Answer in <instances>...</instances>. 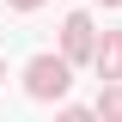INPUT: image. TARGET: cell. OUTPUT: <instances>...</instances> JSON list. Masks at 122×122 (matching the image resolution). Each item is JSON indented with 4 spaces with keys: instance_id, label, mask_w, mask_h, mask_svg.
<instances>
[{
    "instance_id": "5b68a950",
    "label": "cell",
    "mask_w": 122,
    "mask_h": 122,
    "mask_svg": "<svg viewBox=\"0 0 122 122\" xmlns=\"http://www.w3.org/2000/svg\"><path fill=\"white\" fill-rule=\"evenodd\" d=\"M61 122H98V116H92V110H67Z\"/></svg>"
},
{
    "instance_id": "7a4b0ae2",
    "label": "cell",
    "mask_w": 122,
    "mask_h": 122,
    "mask_svg": "<svg viewBox=\"0 0 122 122\" xmlns=\"http://www.w3.org/2000/svg\"><path fill=\"white\" fill-rule=\"evenodd\" d=\"M61 43H67V61H86V55H92V18L73 12L67 25H61Z\"/></svg>"
},
{
    "instance_id": "277c9868",
    "label": "cell",
    "mask_w": 122,
    "mask_h": 122,
    "mask_svg": "<svg viewBox=\"0 0 122 122\" xmlns=\"http://www.w3.org/2000/svg\"><path fill=\"white\" fill-rule=\"evenodd\" d=\"M98 116H110V122H122V86H110V92H104V104H98Z\"/></svg>"
},
{
    "instance_id": "6da1fadb",
    "label": "cell",
    "mask_w": 122,
    "mask_h": 122,
    "mask_svg": "<svg viewBox=\"0 0 122 122\" xmlns=\"http://www.w3.org/2000/svg\"><path fill=\"white\" fill-rule=\"evenodd\" d=\"M25 86H30V98H61L67 92V55H37L25 67Z\"/></svg>"
},
{
    "instance_id": "52a82bcc",
    "label": "cell",
    "mask_w": 122,
    "mask_h": 122,
    "mask_svg": "<svg viewBox=\"0 0 122 122\" xmlns=\"http://www.w3.org/2000/svg\"><path fill=\"white\" fill-rule=\"evenodd\" d=\"M104 6H122V0H104Z\"/></svg>"
},
{
    "instance_id": "3957f363",
    "label": "cell",
    "mask_w": 122,
    "mask_h": 122,
    "mask_svg": "<svg viewBox=\"0 0 122 122\" xmlns=\"http://www.w3.org/2000/svg\"><path fill=\"white\" fill-rule=\"evenodd\" d=\"M98 67H104V73H110V79H116V73H122V37H110V43H104V49H98Z\"/></svg>"
},
{
    "instance_id": "8992f818",
    "label": "cell",
    "mask_w": 122,
    "mask_h": 122,
    "mask_svg": "<svg viewBox=\"0 0 122 122\" xmlns=\"http://www.w3.org/2000/svg\"><path fill=\"white\" fill-rule=\"evenodd\" d=\"M12 6H25V12H30V6H37V0H12Z\"/></svg>"
}]
</instances>
